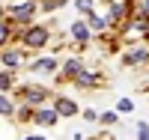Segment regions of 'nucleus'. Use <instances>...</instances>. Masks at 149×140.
I'll return each instance as SVG.
<instances>
[{
	"label": "nucleus",
	"mask_w": 149,
	"mask_h": 140,
	"mask_svg": "<svg viewBox=\"0 0 149 140\" xmlns=\"http://www.w3.org/2000/svg\"><path fill=\"white\" fill-rule=\"evenodd\" d=\"M45 39H48V30H45V27H33L27 36H24V42H27L30 48H39V45H45Z\"/></svg>",
	"instance_id": "nucleus-1"
},
{
	"label": "nucleus",
	"mask_w": 149,
	"mask_h": 140,
	"mask_svg": "<svg viewBox=\"0 0 149 140\" xmlns=\"http://www.w3.org/2000/svg\"><path fill=\"white\" fill-rule=\"evenodd\" d=\"M33 12H36V3H21V6L12 9V18H15V21H24V18H30Z\"/></svg>",
	"instance_id": "nucleus-2"
},
{
	"label": "nucleus",
	"mask_w": 149,
	"mask_h": 140,
	"mask_svg": "<svg viewBox=\"0 0 149 140\" xmlns=\"http://www.w3.org/2000/svg\"><path fill=\"white\" fill-rule=\"evenodd\" d=\"M74 110H78V107H74L69 98H60V101H57V113H60V116H72Z\"/></svg>",
	"instance_id": "nucleus-3"
},
{
	"label": "nucleus",
	"mask_w": 149,
	"mask_h": 140,
	"mask_svg": "<svg viewBox=\"0 0 149 140\" xmlns=\"http://www.w3.org/2000/svg\"><path fill=\"white\" fill-rule=\"evenodd\" d=\"M36 119H39L42 125H51V122L57 119V110H39V113H36Z\"/></svg>",
	"instance_id": "nucleus-4"
},
{
	"label": "nucleus",
	"mask_w": 149,
	"mask_h": 140,
	"mask_svg": "<svg viewBox=\"0 0 149 140\" xmlns=\"http://www.w3.org/2000/svg\"><path fill=\"white\" fill-rule=\"evenodd\" d=\"M140 60H146V51H143V48H137V51H131V54L125 57V63H140Z\"/></svg>",
	"instance_id": "nucleus-5"
},
{
	"label": "nucleus",
	"mask_w": 149,
	"mask_h": 140,
	"mask_svg": "<svg viewBox=\"0 0 149 140\" xmlns=\"http://www.w3.org/2000/svg\"><path fill=\"white\" fill-rule=\"evenodd\" d=\"M74 39H86V36H90V27H86V24H74Z\"/></svg>",
	"instance_id": "nucleus-6"
},
{
	"label": "nucleus",
	"mask_w": 149,
	"mask_h": 140,
	"mask_svg": "<svg viewBox=\"0 0 149 140\" xmlns=\"http://www.w3.org/2000/svg\"><path fill=\"white\" fill-rule=\"evenodd\" d=\"M39 98H45V90H33V86H30V90H27V101H33V104H36Z\"/></svg>",
	"instance_id": "nucleus-7"
},
{
	"label": "nucleus",
	"mask_w": 149,
	"mask_h": 140,
	"mask_svg": "<svg viewBox=\"0 0 149 140\" xmlns=\"http://www.w3.org/2000/svg\"><path fill=\"white\" fill-rule=\"evenodd\" d=\"M33 69H36V72H51V69H54V60H39Z\"/></svg>",
	"instance_id": "nucleus-8"
},
{
	"label": "nucleus",
	"mask_w": 149,
	"mask_h": 140,
	"mask_svg": "<svg viewBox=\"0 0 149 140\" xmlns=\"http://www.w3.org/2000/svg\"><path fill=\"white\" fill-rule=\"evenodd\" d=\"M66 75H81V63H78V60H69V66H66Z\"/></svg>",
	"instance_id": "nucleus-9"
},
{
	"label": "nucleus",
	"mask_w": 149,
	"mask_h": 140,
	"mask_svg": "<svg viewBox=\"0 0 149 140\" xmlns=\"http://www.w3.org/2000/svg\"><path fill=\"white\" fill-rule=\"evenodd\" d=\"M0 113H12V101L0 95Z\"/></svg>",
	"instance_id": "nucleus-10"
},
{
	"label": "nucleus",
	"mask_w": 149,
	"mask_h": 140,
	"mask_svg": "<svg viewBox=\"0 0 149 140\" xmlns=\"http://www.w3.org/2000/svg\"><path fill=\"white\" fill-rule=\"evenodd\" d=\"M9 39V27H6V21H0V45H3Z\"/></svg>",
	"instance_id": "nucleus-11"
},
{
	"label": "nucleus",
	"mask_w": 149,
	"mask_h": 140,
	"mask_svg": "<svg viewBox=\"0 0 149 140\" xmlns=\"http://www.w3.org/2000/svg\"><path fill=\"white\" fill-rule=\"evenodd\" d=\"M3 63H6V66H15V63H18V54H6Z\"/></svg>",
	"instance_id": "nucleus-12"
},
{
	"label": "nucleus",
	"mask_w": 149,
	"mask_h": 140,
	"mask_svg": "<svg viewBox=\"0 0 149 140\" xmlns=\"http://www.w3.org/2000/svg\"><path fill=\"white\" fill-rule=\"evenodd\" d=\"M9 84H12L9 75H0V90H9Z\"/></svg>",
	"instance_id": "nucleus-13"
},
{
	"label": "nucleus",
	"mask_w": 149,
	"mask_h": 140,
	"mask_svg": "<svg viewBox=\"0 0 149 140\" xmlns=\"http://www.w3.org/2000/svg\"><path fill=\"white\" fill-rule=\"evenodd\" d=\"M90 6H93L90 0H78V9H81V12H90Z\"/></svg>",
	"instance_id": "nucleus-14"
},
{
	"label": "nucleus",
	"mask_w": 149,
	"mask_h": 140,
	"mask_svg": "<svg viewBox=\"0 0 149 140\" xmlns=\"http://www.w3.org/2000/svg\"><path fill=\"white\" fill-rule=\"evenodd\" d=\"M60 3H63V0H48V3H45V6H42V9H57V6H60Z\"/></svg>",
	"instance_id": "nucleus-15"
},
{
	"label": "nucleus",
	"mask_w": 149,
	"mask_h": 140,
	"mask_svg": "<svg viewBox=\"0 0 149 140\" xmlns=\"http://www.w3.org/2000/svg\"><path fill=\"white\" fill-rule=\"evenodd\" d=\"M140 15H149V0H143V3H140Z\"/></svg>",
	"instance_id": "nucleus-16"
},
{
	"label": "nucleus",
	"mask_w": 149,
	"mask_h": 140,
	"mask_svg": "<svg viewBox=\"0 0 149 140\" xmlns=\"http://www.w3.org/2000/svg\"><path fill=\"white\" fill-rule=\"evenodd\" d=\"M140 140H149V128L146 125H140Z\"/></svg>",
	"instance_id": "nucleus-17"
},
{
	"label": "nucleus",
	"mask_w": 149,
	"mask_h": 140,
	"mask_svg": "<svg viewBox=\"0 0 149 140\" xmlns=\"http://www.w3.org/2000/svg\"><path fill=\"white\" fill-rule=\"evenodd\" d=\"M27 140H42V137H27Z\"/></svg>",
	"instance_id": "nucleus-18"
}]
</instances>
